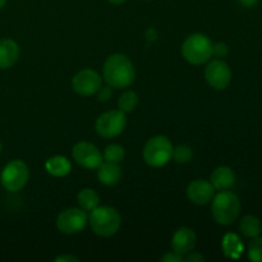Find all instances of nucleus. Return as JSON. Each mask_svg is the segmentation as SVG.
Here are the masks:
<instances>
[{
  "label": "nucleus",
  "instance_id": "f257e3e1",
  "mask_svg": "<svg viewBox=\"0 0 262 262\" xmlns=\"http://www.w3.org/2000/svg\"><path fill=\"white\" fill-rule=\"evenodd\" d=\"M104 79L113 89H127L135 82L136 71L124 54H113L104 63Z\"/></svg>",
  "mask_w": 262,
  "mask_h": 262
},
{
  "label": "nucleus",
  "instance_id": "f03ea898",
  "mask_svg": "<svg viewBox=\"0 0 262 262\" xmlns=\"http://www.w3.org/2000/svg\"><path fill=\"white\" fill-rule=\"evenodd\" d=\"M212 216L220 225H230L241 214V201L235 193L230 191H220L214 197L211 206Z\"/></svg>",
  "mask_w": 262,
  "mask_h": 262
},
{
  "label": "nucleus",
  "instance_id": "7ed1b4c3",
  "mask_svg": "<svg viewBox=\"0 0 262 262\" xmlns=\"http://www.w3.org/2000/svg\"><path fill=\"white\" fill-rule=\"evenodd\" d=\"M90 225L95 234L112 237L120 228V215L114 207L97 206L90 214Z\"/></svg>",
  "mask_w": 262,
  "mask_h": 262
},
{
  "label": "nucleus",
  "instance_id": "20e7f679",
  "mask_svg": "<svg viewBox=\"0 0 262 262\" xmlns=\"http://www.w3.org/2000/svg\"><path fill=\"white\" fill-rule=\"evenodd\" d=\"M182 54L188 63L201 66L212 56V42L204 33H193L184 40Z\"/></svg>",
  "mask_w": 262,
  "mask_h": 262
},
{
  "label": "nucleus",
  "instance_id": "39448f33",
  "mask_svg": "<svg viewBox=\"0 0 262 262\" xmlns=\"http://www.w3.org/2000/svg\"><path fill=\"white\" fill-rule=\"evenodd\" d=\"M173 145L165 136H155L147 141L143 148V159L152 168H161L171 160Z\"/></svg>",
  "mask_w": 262,
  "mask_h": 262
},
{
  "label": "nucleus",
  "instance_id": "423d86ee",
  "mask_svg": "<svg viewBox=\"0 0 262 262\" xmlns=\"http://www.w3.org/2000/svg\"><path fill=\"white\" fill-rule=\"evenodd\" d=\"M30 170L22 160H13L2 171V184L7 191L18 192L27 184Z\"/></svg>",
  "mask_w": 262,
  "mask_h": 262
},
{
  "label": "nucleus",
  "instance_id": "0eeeda50",
  "mask_svg": "<svg viewBox=\"0 0 262 262\" xmlns=\"http://www.w3.org/2000/svg\"><path fill=\"white\" fill-rule=\"evenodd\" d=\"M127 127V118L125 113L120 110H110L100 115L96 120L97 135L104 138H113L123 133V130Z\"/></svg>",
  "mask_w": 262,
  "mask_h": 262
},
{
  "label": "nucleus",
  "instance_id": "6e6552de",
  "mask_svg": "<svg viewBox=\"0 0 262 262\" xmlns=\"http://www.w3.org/2000/svg\"><path fill=\"white\" fill-rule=\"evenodd\" d=\"M87 223L89 216L86 211L77 207L64 210L56 217V228L64 234H77L82 232L86 228Z\"/></svg>",
  "mask_w": 262,
  "mask_h": 262
},
{
  "label": "nucleus",
  "instance_id": "1a4fd4ad",
  "mask_svg": "<svg viewBox=\"0 0 262 262\" xmlns=\"http://www.w3.org/2000/svg\"><path fill=\"white\" fill-rule=\"evenodd\" d=\"M101 77L94 69H82L72 78L74 92L81 96H91L101 89Z\"/></svg>",
  "mask_w": 262,
  "mask_h": 262
},
{
  "label": "nucleus",
  "instance_id": "9d476101",
  "mask_svg": "<svg viewBox=\"0 0 262 262\" xmlns=\"http://www.w3.org/2000/svg\"><path fill=\"white\" fill-rule=\"evenodd\" d=\"M205 78L212 89L225 90L232 81V71L225 61L215 59L205 69Z\"/></svg>",
  "mask_w": 262,
  "mask_h": 262
},
{
  "label": "nucleus",
  "instance_id": "9b49d317",
  "mask_svg": "<svg viewBox=\"0 0 262 262\" xmlns=\"http://www.w3.org/2000/svg\"><path fill=\"white\" fill-rule=\"evenodd\" d=\"M72 154L76 163L86 169H97L102 163V155L100 150L90 142L76 143Z\"/></svg>",
  "mask_w": 262,
  "mask_h": 262
},
{
  "label": "nucleus",
  "instance_id": "f8f14e48",
  "mask_svg": "<svg viewBox=\"0 0 262 262\" xmlns=\"http://www.w3.org/2000/svg\"><path fill=\"white\" fill-rule=\"evenodd\" d=\"M215 188L212 187L211 182L197 179V181L189 183L188 188H187V196H188L189 201L193 204L206 205L212 200Z\"/></svg>",
  "mask_w": 262,
  "mask_h": 262
},
{
  "label": "nucleus",
  "instance_id": "ddd939ff",
  "mask_svg": "<svg viewBox=\"0 0 262 262\" xmlns=\"http://www.w3.org/2000/svg\"><path fill=\"white\" fill-rule=\"evenodd\" d=\"M196 246V234L192 229L182 227L177 230L171 238V248L179 255H188Z\"/></svg>",
  "mask_w": 262,
  "mask_h": 262
},
{
  "label": "nucleus",
  "instance_id": "4468645a",
  "mask_svg": "<svg viewBox=\"0 0 262 262\" xmlns=\"http://www.w3.org/2000/svg\"><path fill=\"white\" fill-rule=\"evenodd\" d=\"M19 58V46L10 38L0 40V69H8L14 66Z\"/></svg>",
  "mask_w": 262,
  "mask_h": 262
},
{
  "label": "nucleus",
  "instance_id": "2eb2a0df",
  "mask_svg": "<svg viewBox=\"0 0 262 262\" xmlns=\"http://www.w3.org/2000/svg\"><path fill=\"white\" fill-rule=\"evenodd\" d=\"M235 183V173L229 166H219L211 174V184L217 191L230 189Z\"/></svg>",
  "mask_w": 262,
  "mask_h": 262
},
{
  "label": "nucleus",
  "instance_id": "dca6fc26",
  "mask_svg": "<svg viewBox=\"0 0 262 262\" xmlns=\"http://www.w3.org/2000/svg\"><path fill=\"white\" fill-rule=\"evenodd\" d=\"M97 170V178L100 183L104 186H114L122 178V170L118 166V164L110 163V161H102L101 165L99 166Z\"/></svg>",
  "mask_w": 262,
  "mask_h": 262
},
{
  "label": "nucleus",
  "instance_id": "f3484780",
  "mask_svg": "<svg viewBox=\"0 0 262 262\" xmlns=\"http://www.w3.org/2000/svg\"><path fill=\"white\" fill-rule=\"evenodd\" d=\"M46 171L53 177H66L71 173L72 164L64 156H53L45 164Z\"/></svg>",
  "mask_w": 262,
  "mask_h": 262
},
{
  "label": "nucleus",
  "instance_id": "a211bd4d",
  "mask_svg": "<svg viewBox=\"0 0 262 262\" xmlns=\"http://www.w3.org/2000/svg\"><path fill=\"white\" fill-rule=\"evenodd\" d=\"M239 230L242 233L243 237L246 238H255L257 235L261 234L262 232V224L260 219L253 215H246L245 217H242L239 223Z\"/></svg>",
  "mask_w": 262,
  "mask_h": 262
},
{
  "label": "nucleus",
  "instance_id": "6ab92c4d",
  "mask_svg": "<svg viewBox=\"0 0 262 262\" xmlns=\"http://www.w3.org/2000/svg\"><path fill=\"white\" fill-rule=\"evenodd\" d=\"M77 200H78L79 207L84 211H92L100 204L99 194L91 188H83L82 191H79Z\"/></svg>",
  "mask_w": 262,
  "mask_h": 262
},
{
  "label": "nucleus",
  "instance_id": "aec40b11",
  "mask_svg": "<svg viewBox=\"0 0 262 262\" xmlns=\"http://www.w3.org/2000/svg\"><path fill=\"white\" fill-rule=\"evenodd\" d=\"M138 105V96L135 91H125L118 100V107L123 113H130Z\"/></svg>",
  "mask_w": 262,
  "mask_h": 262
},
{
  "label": "nucleus",
  "instance_id": "412c9836",
  "mask_svg": "<svg viewBox=\"0 0 262 262\" xmlns=\"http://www.w3.org/2000/svg\"><path fill=\"white\" fill-rule=\"evenodd\" d=\"M125 151L120 145L113 143V145L106 146L104 151V159L105 161H110V163L119 164L124 160Z\"/></svg>",
  "mask_w": 262,
  "mask_h": 262
},
{
  "label": "nucleus",
  "instance_id": "4be33fe9",
  "mask_svg": "<svg viewBox=\"0 0 262 262\" xmlns=\"http://www.w3.org/2000/svg\"><path fill=\"white\" fill-rule=\"evenodd\" d=\"M248 258L253 262H262V237L252 238L248 245Z\"/></svg>",
  "mask_w": 262,
  "mask_h": 262
},
{
  "label": "nucleus",
  "instance_id": "5701e85b",
  "mask_svg": "<svg viewBox=\"0 0 262 262\" xmlns=\"http://www.w3.org/2000/svg\"><path fill=\"white\" fill-rule=\"evenodd\" d=\"M173 160L178 164H186L192 159V148L187 145H179L173 148Z\"/></svg>",
  "mask_w": 262,
  "mask_h": 262
},
{
  "label": "nucleus",
  "instance_id": "b1692460",
  "mask_svg": "<svg viewBox=\"0 0 262 262\" xmlns=\"http://www.w3.org/2000/svg\"><path fill=\"white\" fill-rule=\"evenodd\" d=\"M242 243H241L239 238H237L235 235H228L227 239H225V251L227 253H232L234 256H239L242 252Z\"/></svg>",
  "mask_w": 262,
  "mask_h": 262
},
{
  "label": "nucleus",
  "instance_id": "393cba45",
  "mask_svg": "<svg viewBox=\"0 0 262 262\" xmlns=\"http://www.w3.org/2000/svg\"><path fill=\"white\" fill-rule=\"evenodd\" d=\"M229 53V49H228V45L224 42H216L215 45H212V54L219 58H223L227 54Z\"/></svg>",
  "mask_w": 262,
  "mask_h": 262
},
{
  "label": "nucleus",
  "instance_id": "a878e982",
  "mask_svg": "<svg viewBox=\"0 0 262 262\" xmlns=\"http://www.w3.org/2000/svg\"><path fill=\"white\" fill-rule=\"evenodd\" d=\"M97 94H99V100L101 102L107 101V100L113 96V92H112V89H110V86L109 87H101V89L97 91Z\"/></svg>",
  "mask_w": 262,
  "mask_h": 262
},
{
  "label": "nucleus",
  "instance_id": "bb28decb",
  "mask_svg": "<svg viewBox=\"0 0 262 262\" xmlns=\"http://www.w3.org/2000/svg\"><path fill=\"white\" fill-rule=\"evenodd\" d=\"M161 261L163 262H182L183 261V256L179 255L177 252H169L166 253L165 256L161 257Z\"/></svg>",
  "mask_w": 262,
  "mask_h": 262
},
{
  "label": "nucleus",
  "instance_id": "cd10ccee",
  "mask_svg": "<svg viewBox=\"0 0 262 262\" xmlns=\"http://www.w3.org/2000/svg\"><path fill=\"white\" fill-rule=\"evenodd\" d=\"M183 261H187V262H201V261H205V257L202 255H200V253H191V255L187 256L186 258H183Z\"/></svg>",
  "mask_w": 262,
  "mask_h": 262
},
{
  "label": "nucleus",
  "instance_id": "c85d7f7f",
  "mask_svg": "<svg viewBox=\"0 0 262 262\" xmlns=\"http://www.w3.org/2000/svg\"><path fill=\"white\" fill-rule=\"evenodd\" d=\"M55 261L56 262H63V261H66V262H69V261H72V262H78L79 260L77 257H73V256H68V255H64V256H58V257L55 258Z\"/></svg>",
  "mask_w": 262,
  "mask_h": 262
},
{
  "label": "nucleus",
  "instance_id": "c756f323",
  "mask_svg": "<svg viewBox=\"0 0 262 262\" xmlns=\"http://www.w3.org/2000/svg\"><path fill=\"white\" fill-rule=\"evenodd\" d=\"M258 0H239V3L242 5H245V7H253V5L257 4Z\"/></svg>",
  "mask_w": 262,
  "mask_h": 262
},
{
  "label": "nucleus",
  "instance_id": "7c9ffc66",
  "mask_svg": "<svg viewBox=\"0 0 262 262\" xmlns=\"http://www.w3.org/2000/svg\"><path fill=\"white\" fill-rule=\"evenodd\" d=\"M107 2L112 3V4L118 5V4H123V3H125V2H127V0H107Z\"/></svg>",
  "mask_w": 262,
  "mask_h": 262
},
{
  "label": "nucleus",
  "instance_id": "2f4dec72",
  "mask_svg": "<svg viewBox=\"0 0 262 262\" xmlns=\"http://www.w3.org/2000/svg\"><path fill=\"white\" fill-rule=\"evenodd\" d=\"M5 3H7V0H0V9H2V8L4 7Z\"/></svg>",
  "mask_w": 262,
  "mask_h": 262
},
{
  "label": "nucleus",
  "instance_id": "473e14b6",
  "mask_svg": "<svg viewBox=\"0 0 262 262\" xmlns=\"http://www.w3.org/2000/svg\"><path fill=\"white\" fill-rule=\"evenodd\" d=\"M2 150H3V145H2V142H0V154H2Z\"/></svg>",
  "mask_w": 262,
  "mask_h": 262
}]
</instances>
